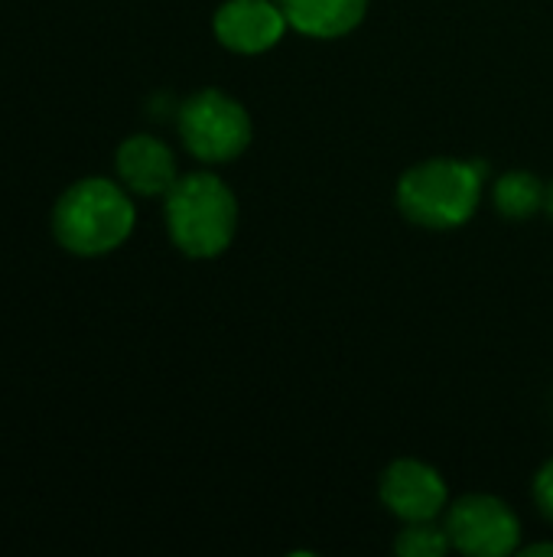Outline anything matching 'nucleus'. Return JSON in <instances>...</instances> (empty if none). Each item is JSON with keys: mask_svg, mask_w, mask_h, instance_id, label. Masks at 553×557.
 Wrapping results in <instances>:
<instances>
[{"mask_svg": "<svg viewBox=\"0 0 553 557\" xmlns=\"http://www.w3.org/2000/svg\"><path fill=\"white\" fill-rule=\"evenodd\" d=\"M486 163L427 160L411 166L398 183L401 212L427 228H456L473 219L482 196Z\"/></svg>", "mask_w": 553, "mask_h": 557, "instance_id": "1", "label": "nucleus"}, {"mask_svg": "<svg viewBox=\"0 0 553 557\" xmlns=\"http://www.w3.org/2000/svg\"><path fill=\"white\" fill-rule=\"evenodd\" d=\"M166 219L173 242L192 258L222 255L238 228V202L212 173H189L166 193Z\"/></svg>", "mask_w": 553, "mask_h": 557, "instance_id": "2", "label": "nucleus"}, {"mask_svg": "<svg viewBox=\"0 0 553 557\" xmlns=\"http://www.w3.org/2000/svg\"><path fill=\"white\" fill-rule=\"evenodd\" d=\"M134 228L130 199L108 180H85L72 186L55 206V235L68 251L104 255L117 248Z\"/></svg>", "mask_w": 553, "mask_h": 557, "instance_id": "3", "label": "nucleus"}, {"mask_svg": "<svg viewBox=\"0 0 553 557\" xmlns=\"http://www.w3.org/2000/svg\"><path fill=\"white\" fill-rule=\"evenodd\" d=\"M179 134L199 160L225 163V160H235L248 147L251 121H248V111L235 98L215 88H205L183 104Z\"/></svg>", "mask_w": 553, "mask_h": 557, "instance_id": "4", "label": "nucleus"}, {"mask_svg": "<svg viewBox=\"0 0 553 557\" xmlns=\"http://www.w3.org/2000/svg\"><path fill=\"white\" fill-rule=\"evenodd\" d=\"M447 532L456 552L473 557H505L518 548L521 525L515 512L492 496H466L450 509Z\"/></svg>", "mask_w": 553, "mask_h": 557, "instance_id": "5", "label": "nucleus"}, {"mask_svg": "<svg viewBox=\"0 0 553 557\" xmlns=\"http://www.w3.org/2000/svg\"><path fill=\"white\" fill-rule=\"evenodd\" d=\"M381 499L404 522H433L447 506V483L420 460H398L381 476Z\"/></svg>", "mask_w": 553, "mask_h": 557, "instance_id": "6", "label": "nucleus"}, {"mask_svg": "<svg viewBox=\"0 0 553 557\" xmlns=\"http://www.w3.org/2000/svg\"><path fill=\"white\" fill-rule=\"evenodd\" d=\"M284 29L287 16L280 3L271 0H228L215 13V36L222 39V46L244 55L267 52L271 46L280 42Z\"/></svg>", "mask_w": 553, "mask_h": 557, "instance_id": "7", "label": "nucleus"}, {"mask_svg": "<svg viewBox=\"0 0 553 557\" xmlns=\"http://www.w3.org/2000/svg\"><path fill=\"white\" fill-rule=\"evenodd\" d=\"M117 170L121 180L143 196L169 193L176 183V160L166 144L156 137H130L117 150Z\"/></svg>", "mask_w": 553, "mask_h": 557, "instance_id": "8", "label": "nucleus"}, {"mask_svg": "<svg viewBox=\"0 0 553 557\" xmlns=\"http://www.w3.org/2000/svg\"><path fill=\"white\" fill-rule=\"evenodd\" d=\"M277 3L293 29L316 39L352 33L368 10V0H277Z\"/></svg>", "mask_w": 553, "mask_h": 557, "instance_id": "9", "label": "nucleus"}, {"mask_svg": "<svg viewBox=\"0 0 553 557\" xmlns=\"http://www.w3.org/2000/svg\"><path fill=\"white\" fill-rule=\"evenodd\" d=\"M544 202H548V189L541 186L538 176H531V173H525V170L505 173V176L495 183V206H499V212L508 215V219H528V215H535Z\"/></svg>", "mask_w": 553, "mask_h": 557, "instance_id": "10", "label": "nucleus"}, {"mask_svg": "<svg viewBox=\"0 0 553 557\" xmlns=\"http://www.w3.org/2000/svg\"><path fill=\"white\" fill-rule=\"evenodd\" d=\"M450 545L453 542L447 529H437L430 522H411V529H404L394 542V552L401 557H443Z\"/></svg>", "mask_w": 553, "mask_h": 557, "instance_id": "11", "label": "nucleus"}, {"mask_svg": "<svg viewBox=\"0 0 553 557\" xmlns=\"http://www.w3.org/2000/svg\"><path fill=\"white\" fill-rule=\"evenodd\" d=\"M535 499H538L541 512L553 522V460L538 473V480H535Z\"/></svg>", "mask_w": 553, "mask_h": 557, "instance_id": "12", "label": "nucleus"}, {"mask_svg": "<svg viewBox=\"0 0 553 557\" xmlns=\"http://www.w3.org/2000/svg\"><path fill=\"white\" fill-rule=\"evenodd\" d=\"M525 555H553V545H535V548H528Z\"/></svg>", "mask_w": 553, "mask_h": 557, "instance_id": "13", "label": "nucleus"}, {"mask_svg": "<svg viewBox=\"0 0 553 557\" xmlns=\"http://www.w3.org/2000/svg\"><path fill=\"white\" fill-rule=\"evenodd\" d=\"M548 209H551V215H553V183H551V189H548Z\"/></svg>", "mask_w": 553, "mask_h": 557, "instance_id": "14", "label": "nucleus"}]
</instances>
